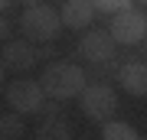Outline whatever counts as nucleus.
Segmentation results:
<instances>
[{"label": "nucleus", "mask_w": 147, "mask_h": 140, "mask_svg": "<svg viewBox=\"0 0 147 140\" xmlns=\"http://www.w3.org/2000/svg\"><path fill=\"white\" fill-rule=\"evenodd\" d=\"M111 36L118 39V46H137L147 39V13L137 7H124V10L111 13Z\"/></svg>", "instance_id": "5"}, {"label": "nucleus", "mask_w": 147, "mask_h": 140, "mask_svg": "<svg viewBox=\"0 0 147 140\" xmlns=\"http://www.w3.org/2000/svg\"><path fill=\"white\" fill-rule=\"evenodd\" d=\"M141 3H144V7H147V0H141Z\"/></svg>", "instance_id": "16"}, {"label": "nucleus", "mask_w": 147, "mask_h": 140, "mask_svg": "<svg viewBox=\"0 0 147 140\" xmlns=\"http://www.w3.org/2000/svg\"><path fill=\"white\" fill-rule=\"evenodd\" d=\"M20 33L30 42H53L62 33V13L49 3H33L20 16Z\"/></svg>", "instance_id": "2"}, {"label": "nucleus", "mask_w": 147, "mask_h": 140, "mask_svg": "<svg viewBox=\"0 0 147 140\" xmlns=\"http://www.w3.org/2000/svg\"><path fill=\"white\" fill-rule=\"evenodd\" d=\"M115 52H118V39L111 36V29H88V33H82V39H79V56L85 62H92V65L111 62Z\"/></svg>", "instance_id": "6"}, {"label": "nucleus", "mask_w": 147, "mask_h": 140, "mask_svg": "<svg viewBox=\"0 0 147 140\" xmlns=\"http://www.w3.org/2000/svg\"><path fill=\"white\" fill-rule=\"evenodd\" d=\"M42 88H46L49 98L65 101V98H79L85 88V72L75 62H49L46 72H42Z\"/></svg>", "instance_id": "1"}, {"label": "nucleus", "mask_w": 147, "mask_h": 140, "mask_svg": "<svg viewBox=\"0 0 147 140\" xmlns=\"http://www.w3.org/2000/svg\"><path fill=\"white\" fill-rule=\"evenodd\" d=\"M79 108H82V114L88 121L105 124V121H111V114H115V108H118V94H115L111 85H101V82L85 85L82 94H79Z\"/></svg>", "instance_id": "4"}, {"label": "nucleus", "mask_w": 147, "mask_h": 140, "mask_svg": "<svg viewBox=\"0 0 147 140\" xmlns=\"http://www.w3.org/2000/svg\"><path fill=\"white\" fill-rule=\"evenodd\" d=\"M16 3H23V7H33V3H42V0H16Z\"/></svg>", "instance_id": "15"}, {"label": "nucleus", "mask_w": 147, "mask_h": 140, "mask_svg": "<svg viewBox=\"0 0 147 140\" xmlns=\"http://www.w3.org/2000/svg\"><path fill=\"white\" fill-rule=\"evenodd\" d=\"M23 134H26V124H23L20 111L10 108V114L0 117V140H16V137H23Z\"/></svg>", "instance_id": "11"}, {"label": "nucleus", "mask_w": 147, "mask_h": 140, "mask_svg": "<svg viewBox=\"0 0 147 140\" xmlns=\"http://www.w3.org/2000/svg\"><path fill=\"white\" fill-rule=\"evenodd\" d=\"M36 134H39V140H69V137H72V124H69L62 114H49L39 124Z\"/></svg>", "instance_id": "10"}, {"label": "nucleus", "mask_w": 147, "mask_h": 140, "mask_svg": "<svg viewBox=\"0 0 147 140\" xmlns=\"http://www.w3.org/2000/svg\"><path fill=\"white\" fill-rule=\"evenodd\" d=\"M62 26L65 29H85V26H92L95 20V3L92 0H62Z\"/></svg>", "instance_id": "9"}, {"label": "nucleus", "mask_w": 147, "mask_h": 140, "mask_svg": "<svg viewBox=\"0 0 147 140\" xmlns=\"http://www.w3.org/2000/svg\"><path fill=\"white\" fill-rule=\"evenodd\" d=\"M101 137L105 140H137V130L127 121H105L101 124Z\"/></svg>", "instance_id": "12"}, {"label": "nucleus", "mask_w": 147, "mask_h": 140, "mask_svg": "<svg viewBox=\"0 0 147 140\" xmlns=\"http://www.w3.org/2000/svg\"><path fill=\"white\" fill-rule=\"evenodd\" d=\"M118 85H121L127 94H134V98L147 94V62H141V59L124 62V65L118 68Z\"/></svg>", "instance_id": "8"}, {"label": "nucleus", "mask_w": 147, "mask_h": 140, "mask_svg": "<svg viewBox=\"0 0 147 140\" xmlns=\"http://www.w3.org/2000/svg\"><path fill=\"white\" fill-rule=\"evenodd\" d=\"M13 3H16V0H0V13H3V10H10Z\"/></svg>", "instance_id": "14"}, {"label": "nucleus", "mask_w": 147, "mask_h": 140, "mask_svg": "<svg viewBox=\"0 0 147 140\" xmlns=\"http://www.w3.org/2000/svg\"><path fill=\"white\" fill-rule=\"evenodd\" d=\"M39 56H46V52H36L30 46V42H7L3 49H0V62H3L7 68H16V72H26V68H33L39 62Z\"/></svg>", "instance_id": "7"}, {"label": "nucleus", "mask_w": 147, "mask_h": 140, "mask_svg": "<svg viewBox=\"0 0 147 140\" xmlns=\"http://www.w3.org/2000/svg\"><path fill=\"white\" fill-rule=\"evenodd\" d=\"M92 3H95V10H98V13H118V10H124V7H131L134 3V0H92Z\"/></svg>", "instance_id": "13"}, {"label": "nucleus", "mask_w": 147, "mask_h": 140, "mask_svg": "<svg viewBox=\"0 0 147 140\" xmlns=\"http://www.w3.org/2000/svg\"><path fill=\"white\" fill-rule=\"evenodd\" d=\"M46 88H42V82H33V78H16L3 88V101L10 104L13 111H20V114H36V111L46 108Z\"/></svg>", "instance_id": "3"}]
</instances>
